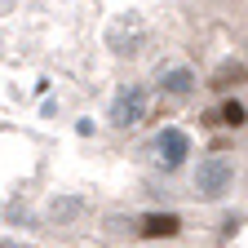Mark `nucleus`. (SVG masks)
<instances>
[{"instance_id":"obj_3","label":"nucleus","mask_w":248,"mask_h":248,"mask_svg":"<svg viewBox=\"0 0 248 248\" xmlns=\"http://www.w3.org/2000/svg\"><path fill=\"white\" fill-rule=\"evenodd\" d=\"M155 151H160V164L164 169H177L186 155H191V138H186L182 129H164L160 138H155Z\"/></svg>"},{"instance_id":"obj_7","label":"nucleus","mask_w":248,"mask_h":248,"mask_svg":"<svg viewBox=\"0 0 248 248\" xmlns=\"http://www.w3.org/2000/svg\"><path fill=\"white\" fill-rule=\"evenodd\" d=\"M244 120H248V111H244V107H239L235 98H231V102L222 107V115H217V124H226V129H239Z\"/></svg>"},{"instance_id":"obj_9","label":"nucleus","mask_w":248,"mask_h":248,"mask_svg":"<svg viewBox=\"0 0 248 248\" xmlns=\"http://www.w3.org/2000/svg\"><path fill=\"white\" fill-rule=\"evenodd\" d=\"M0 248H22V244H14V239H0Z\"/></svg>"},{"instance_id":"obj_2","label":"nucleus","mask_w":248,"mask_h":248,"mask_svg":"<svg viewBox=\"0 0 248 248\" xmlns=\"http://www.w3.org/2000/svg\"><path fill=\"white\" fill-rule=\"evenodd\" d=\"M146 120V89L142 84H124L111 102V124L115 129H133V124Z\"/></svg>"},{"instance_id":"obj_1","label":"nucleus","mask_w":248,"mask_h":248,"mask_svg":"<svg viewBox=\"0 0 248 248\" xmlns=\"http://www.w3.org/2000/svg\"><path fill=\"white\" fill-rule=\"evenodd\" d=\"M231 182H235V164L226 160V155H208V160H200V169H195V191L204 200L226 195Z\"/></svg>"},{"instance_id":"obj_4","label":"nucleus","mask_w":248,"mask_h":248,"mask_svg":"<svg viewBox=\"0 0 248 248\" xmlns=\"http://www.w3.org/2000/svg\"><path fill=\"white\" fill-rule=\"evenodd\" d=\"M177 231H182V217L177 213H146L142 226H138L142 239H173Z\"/></svg>"},{"instance_id":"obj_6","label":"nucleus","mask_w":248,"mask_h":248,"mask_svg":"<svg viewBox=\"0 0 248 248\" xmlns=\"http://www.w3.org/2000/svg\"><path fill=\"white\" fill-rule=\"evenodd\" d=\"M244 80H248V67H244V62H222L208 89H231V84H244Z\"/></svg>"},{"instance_id":"obj_8","label":"nucleus","mask_w":248,"mask_h":248,"mask_svg":"<svg viewBox=\"0 0 248 248\" xmlns=\"http://www.w3.org/2000/svg\"><path fill=\"white\" fill-rule=\"evenodd\" d=\"M80 208H84V204H80V200H62V204H58V200H53V208H49V213H53V222H62V217H76V213H80Z\"/></svg>"},{"instance_id":"obj_5","label":"nucleus","mask_w":248,"mask_h":248,"mask_svg":"<svg viewBox=\"0 0 248 248\" xmlns=\"http://www.w3.org/2000/svg\"><path fill=\"white\" fill-rule=\"evenodd\" d=\"M160 84H164V89L173 93V98H186V93L195 89V76L186 71V67H169V71L160 76Z\"/></svg>"}]
</instances>
